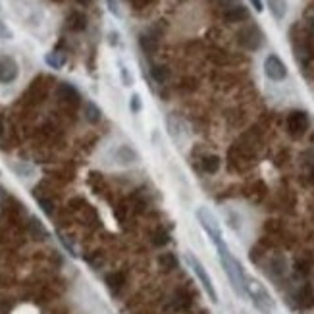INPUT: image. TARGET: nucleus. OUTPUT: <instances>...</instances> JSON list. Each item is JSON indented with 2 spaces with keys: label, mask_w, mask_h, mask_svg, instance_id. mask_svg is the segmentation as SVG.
<instances>
[{
  "label": "nucleus",
  "mask_w": 314,
  "mask_h": 314,
  "mask_svg": "<svg viewBox=\"0 0 314 314\" xmlns=\"http://www.w3.org/2000/svg\"><path fill=\"white\" fill-rule=\"evenodd\" d=\"M216 249H218L220 264H222V268H224V272H226V276H227V279H229L233 291H235L239 297H245V281H247L245 268L241 266V262L231 255V251L227 249L226 243L216 245Z\"/></svg>",
  "instance_id": "nucleus-1"
},
{
  "label": "nucleus",
  "mask_w": 314,
  "mask_h": 314,
  "mask_svg": "<svg viewBox=\"0 0 314 314\" xmlns=\"http://www.w3.org/2000/svg\"><path fill=\"white\" fill-rule=\"evenodd\" d=\"M245 295L251 299L253 307L262 314H270L276 309V303L272 299V295L268 293V289L262 285L259 279L247 276V281H245Z\"/></svg>",
  "instance_id": "nucleus-2"
},
{
  "label": "nucleus",
  "mask_w": 314,
  "mask_h": 314,
  "mask_svg": "<svg viewBox=\"0 0 314 314\" xmlns=\"http://www.w3.org/2000/svg\"><path fill=\"white\" fill-rule=\"evenodd\" d=\"M185 261H187V264H189V268L193 270V274L197 276V279L201 281V285H203L205 293L210 297V301H212V303H218V293H216V287H214V283H212V279H210L207 268L203 266V262L199 261L195 255H191V253H187V255H185Z\"/></svg>",
  "instance_id": "nucleus-3"
},
{
  "label": "nucleus",
  "mask_w": 314,
  "mask_h": 314,
  "mask_svg": "<svg viewBox=\"0 0 314 314\" xmlns=\"http://www.w3.org/2000/svg\"><path fill=\"white\" fill-rule=\"evenodd\" d=\"M197 220H199V224L203 226V229L207 231V235H209L210 241H212L214 245H220V243H224L220 222L216 220V216H214V214H212L209 209L201 207V209L197 210Z\"/></svg>",
  "instance_id": "nucleus-4"
},
{
  "label": "nucleus",
  "mask_w": 314,
  "mask_h": 314,
  "mask_svg": "<svg viewBox=\"0 0 314 314\" xmlns=\"http://www.w3.org/2000/svg\"><path fill=\"white\" fill-rule=\"evenodd\" d=\"M237 41H239V45H241L243 49L255 52V51H259L262 45H264V33L261 31L259 25L253 23V25L243 27V29L237 33Z\"/></svg>",
  "instance_id": "nucleus-5"
},
{
  "label": "nucleus",
  "mask_w": 314,
  "mask_h": 314,
  "mask_svg": "<svg viewBox=\"0 0 314 314\" xmlns=\"http://www.w3.org/2000/svg\"><path fill=\"white\" fill-rule=\"evenodd\" d=\"M264 73L272 81H283L287 79V66L278 54H268L264 60Z\"/></svg>",
  "instance_id": "nucleus-6"
},
{
  "label": "nucleus",
  "mask_w": 314,
  "mask_h": 314,
  "mask_svg": "<svg viewBox=\"0 0 314 314\" xmlns=\"http://www.w3.org/2000/svg\"><path fill=\"white\" fill-rule=\"evenodd\" d=\"M17 75H19L17 62L8 54H0V83L10 85V83H14L17 79Z\"/></svg>",
  "instance_id": "nucleus-7"
},
{
  "label": "nucleus",
  "mask_w": 314,
  "mask_h": 314,
  "mask_svg": "<svg viewBox=\"0 0 314 314\" xmlns=\"http://www.w3.org/2000/svg\"><path fill=\"white\" fill-rule=\"evenodd\" d=\"M287 129L295 139L301 137L309 129V114L303 110H293L287 118Z\"/></svg>",
  "instance_id": "nucleus-8"
},
{
  "label": "nucleus",
  "mask_w": 314,
  "mask_h": 314,
  "mask_svg": "<svg viewBox=\"0 0 314 314\" xmlns=\"http://www.w3.org/2000/svg\"><path fill=\"white\" fill-rule=\"evenodd\" d=\"M112 162L118 166H131L139 162V155L131 145H120L112 151Z\"/></svg>",
  "instance_id": "nucleus-9"
},
{
  "label": "nucleus",
  "mask_w": 314,
  "mask_h": 314,
  "mask_svg": "<svg viewBox=\"0 0 314 314\" xmlns=\"http://www.w3.org/2000/svg\"><path fill=\"white\" fill-rule=\"evenodd\" d=\"M56 95H58V99H60V101H64V103H71V105H77V103L81 101L79 91H77L73 85H70V83H60V85H58V89H56Z\"/></svg>",
  "instance_id": "nucleus-10"
},
{
  "label": "nucleus",
  "mask_w": 314,
  "mask_h": 314,
  "mask_svg": "<svg viewBox=\"0 0 314 314\" xmlns=\"http://www.w3.org/2000/svg\"><path fill=\"white\" fill-rule=\"evenodd\" d=\"M224 19H226L227 23H239V21H247V19H249V10H247L245 6H241V4H237V6L229 8V10H226Z\"/></svg>",
  "instance_id": "nucleus-11"
},
{
  "label": "nucleus",
  "mask_w": 314,
  "mask_h": 314,
  "mask_svg": "<svg viewBox=\"0 0 314 314\" xmlns=\"http://www.w3.org/2000/svg\"><path fill=\"white\" fill-rule=\"evenodd\" d=\"M139 43H141V49H143V52L147 54V56H151V54L157 52L158 37H155L153 33H143V35L139 37Z\"/></svg>",
  "instance_id": "nucleus-12"
},
{
  "label": "nucleus",
  "mask_w": 314,
  "mask_h": 314,
  "mask_svg": "<svg viewBox=\"0 0 314 314\" xmlns=\"http://www.w3.org/2000/svg\"><path fill=\"white\" fill-rule=\"evenodd\" d=\"M87 27V17L81 12H71L68 16V29L71 31H83Z\"/></svg>",
  "instance_id": "nucleus-13"
},
{
  "label": "nucleus",
  "mask_w": 314,
  "mask_h": 314,
  "mask_svg": "<svg viewBox=\"0 0 314 314\" xmlns=\"http://www.w3.org/2000/svg\"><path fill=\"white\" fill-rule=\"evenodd\" d=\"M83 114H85V120H87L89 123H99L101 118H103V110L95 105L93 101H87V103H85Z\"/></svg>",
  "instance_id": "nucleus-14"
},
{
  "label": "nucleus",
  "mask_w": 314,
  "mask_h": 314,
  "mask_svg": "<svg viewBox=\"0 0 314 314\" xmlns=\"http://www.w3.org/2000/svg\"><path fill=\"white\" fill-rule=\"evenodd\" d=\"M268 2V8H270V14L279 21L285 17L287 14V2L285 0H266Z\"/></svg>",
  "instance_id": "nucleus-15"
},
{
  "label": "nucleus",
  "mask_w": 314,
  "mask_h": 314,
  "mask_svg": "<svg viewBox=\"0 0 314 314\" xmlns=\"http://www.w3.org/2000/svg\"><path fill=\"white\" fill-rule=\"evenodd\" d=\"M151 75L157 83H166L168 77H170V70L166 66H160V64H153L151 66Z\"/></svg>",
  "instance_id": "nucleus-16"
},
{
  "label": "nucleus",
  "mask_w": 314,
  "mask_h": 314,
  "mask_svg": "<svg viewBox=\"0 0 314 314\" xmlns=\"http://www.w3.org/2000/svg\"><path fill=\"white\" fill-rule=\"evenodd\" d=\"M45 62H47V66L52 68V70H62L64 64H66V56L60 52H49L45 56Z\"/></svg>",
  "instance_id": "nucleus-17"
},
{
  "label": "nucleus",
  "mask_w": 314,
  "mask_h": 314,
  "mask_svg": "<svg viewBox=\"0 0 314 314\" xmlns=\"http://www.w3.org/2000/svg\"><path fill=\"white\" fill-rule=\"evenodd\" d=\"M203 170L207 174H216L220 170V158L216 155H210V157H205L203 158Z\"/></svg>",
  "instance_id": "nucleus-18"
},
{
  "label": "nucleus",
  "mask_w": 314,
  "mask_h": 314,
  "mask_svg": "<svg viewBox=\"0 0 314 314\" xmlns=\"http://www.w3.org/2000/svg\"><path fill=\"white\" fill-rule=\"evenodd\" d=\"M31 233H33V237H37V239H47V237H49L45 226H43L37 218H31Z\"/></svg>",
  "instance_id": "nucleus-19"
},
{
  "label": "nucleus",
  "mask_w": 314,
  "mask_h": 314,
  "mask_svg": "<svg viewBox=\"0 0 314 314\" xmlns=\"http://www.w3.org/2000/svg\"><path fill=\"white\" fill-rule=\"evenodd\" d=\"M160 266L164 268V272H170V270H174V268L177 266V259H175V255H172V253H166V255H162V257H160Z\"/></svg>",
  "instance_id": "nucleus-20"
},
{
  "label": "nucleus",
  "mask_w": 314,
  "mask_h": 314,
  "mask_svg": "<svg viewBox=\"0 0 314 314\" xmlns=\"http://www.w3.org/2000/svg\"><path fill=\"white\" fill-rule=\"evenodd\" d=\"M129 110H131L133 114H139V112L143 110V101H141V97H139L137 93H133V95L129 97Z\"/></svg>",
  "instance_id": "nucleus-21"
},
{
  "label": "nucleus",
  "mask_w": 314,
  "mask_h": 314,
  "mask_svg": "<svg viewBox=\"0 0 314 314\" xmlns=\"http://www.w3.org/2000/svg\"><path fill=\"white\" fill-rule=\"evenodd\" d=\"M120 75H122V83L125 87H131L133 85V77H131V73H129V70L125 66H120Z\"/></svg>",
  "instance_id": "nucleus-22"
},
{
  "label": "nucleus",
  "mask_w": 314,
  "mask_h": 314,
  "mask_svg": "<svg viewBox=\"0 0 314 314\" xmlns=\"http://www.w3.org/2000/svg\"><path fill=\"white\" fill-rule=\"evenodd\" d=\"M37 203H39V207L45 210V214H49V216H52L54 212V205L51 203V201H47V199H43V197H39L37 199Z\"/></svg>",
  "instance_id": "nucleus-23"
},
{
  "label": "nucleus",
  "mask_w": 314,
  "mask_h": 314,
  "mask_svg": "<svg viewBox=\"0 0 314 314\" xmlns=\"http://www.w3.org/2000/svg\"><path fill=\"white\" fill-rule=\"evenodd\" d=\"M14 37V33H12V29L0 19V39H12Z\"/></svg>",
  "instance_id": "nucleus-24"
},
{
  "label": "nucleus",
  "mask_w": 314,
  "mask_h": 314,
  "mask_svg": "<svg viewBox=\"0 0 314 314\" xmlns=\"http://www.w3.org/2000/svg\"><path fill=\"white\" fill-rule=\"evenodd\" d=\"M106 6H108V10H110V14L112 16H120V6H118V0H106Z\"/></svg>",
  "instance_id": "nucleus-25"
},
{
  "label": "nucleus",
  "mask_w": 314,
  "mask_h": 314,
  "mask_svg": "<svg viewBox=\"0 0 314 314\" xmlns=\"http://www.w3.org/2000/svg\"><path fill=\"white\" fill-rule=\"evenodd\" d=\"M168 241H170V235H168V233H164V231H160V233H157V237H155V245H158V247L166 245Z\"/></svg>",
  "instance_id": "nucleus-26"
},
{
  "label": "nucleus",
  "mask_w": 314,
  "mask_h": 314,
  "mask_svg": "<svg viewBox=\"0 0 314 314\" xmlns=\"http://www.w3.org/2000/svg\"><path fill=\"white\" fill-rule=\"evenodd\" d=\"M135 8H145V6H149L151 2H155V0H129Z\"/></svg>",
  "instance_id": "nucleus-27"
},
{
  "label": "nucleus",
  "mask_w": 314,
  "mask_h": 314,
  "mask_svg": "<svg viewBox=\"0 0 314 314\" xmlns=\"http://www.w3.org/2000/svg\"><path fill=\"white\" fill-rule=\"evenodd\" d=\"M249 2H251V6H253V8H255L259 14L264 10V2H262V0H249Z\"/></svg>",
  "instance_id": "nucleus-28"
},
{
  "label": "nucleus",
  "mask_w": 314,
  "mask_h": 314,
  "mask_svg": "<svg viewBox=\"0 0 314 314\" xmlns=\"http://www.w3.org/2000/svg\"><path fill=\"white\" fill-rule=\"evenodd\" d=\"M77 2H79V4H81V6H87V4H89V2H91V0H77Z\"/></svg>",
  "instance_id": "nucleus-29"
},
{
  "label": "nucleus",
  "mask_w": 314,
  "mask_h": 314,
  "mask_svg": "<svg viewBox=\"0 0 314 314\" xmlns=\"http://www.w3.org/2000/svg\"><path fill=\"white\" fill-rule=\"evenodd\" d=\"M2 133H4V125H2V122H0V137H2Z\"/></svg>",
  "instance_id": "nucleus-30"
},
{
  "label": "nucleus",
  "mask_w": 314,
  "mask_h": 314,
  "mask_svg": "<svg viewBox=\"0 0 314 314\" xmlns=\"http://www.w3.org/2000/svg\"><path fill=\"white\" fill-rule=\"evenodd\" d=\"M224 2H235V0H224Z\"/></svg>",
  "instance_id": "nucleus-31"
},
{
  "label": "nucleus",
  "mask_w": 314,
  "mask_h": 314,
  "mask_svg": "<svg viewBox=\"0 0 314 314\" xmlns=\"http://www.w3.org/2000/svg\"><path fill=\"white\" fill-rule=\"evenodd\" d=\"M313 179H314V168H313Z\"/></svg>",
  "instance_id": "nucleus-32"
},
{
  "label": "nucleus",
  "mask_w": 314,
  "mask_h": 314,
  "mask_svg": "<svg viewBox=\"0 0 314 314\" xmlns=\"http://www.w3.org/2000/svg\"><path fill=\"white\" fill-rule=\"evenodd\" d=\"M0 10H2V8H0Z\"/></svg>",
  "instance_id": "nucleus-33"
}]
</instances>
